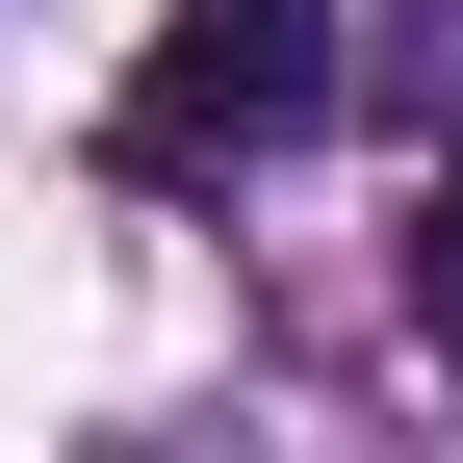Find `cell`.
I'll return each mask as SVG.
<instances>
[{"label":"cell","instance_id":"1","mask_svg":"<svg viewBox=\"0 0 463 463\" xmlns=\"http://www.w3.org/2000/svg\"><path fill=\"white\" fill-rule=\"evenodd\" d=\"M309 103H335V0H155L103 155H129V181H232V155H283Z\"/></svg>","mask_w":463,"mask_h":463},{"label":"cell","instance_id":"3","mask_svg":"<svg viewBox=\"0 0 463 463\" xmlns=\"http://www.w3.org/2000/svg\"><path fill=\"white\" fill-rule=\"evenodd\" d=\"M386 78H412V129L463 155V0H412V52H386Z\"/></svg>","mask_w":463,"mask_h":463},{"label":"cell","instance_id":"2","mask_svg":"<svg viewBox=\"0 0 463 463\" xmlns=\"http://www.w3.org/2000/svg\"><path fill=\"white\" fill-rule=\"evenodd\" d=\"M386 283H412V335H438V361H463V155H438V181H412V258H386Z\"/></svg>","mask_w":463,"mask_h":463}]
</instances>
